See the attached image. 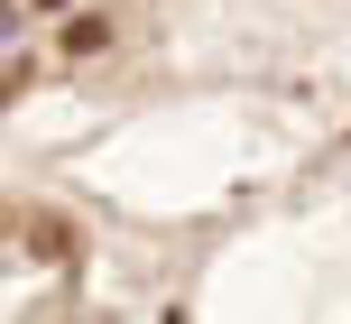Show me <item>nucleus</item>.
<instances>
[{"label":"nucleus","instance_id":"f257e3e1","mask_svg":"<svg viewBox=\"0 0 351 324\" xmlns=\"http://www.w3.org/2000/svg\"><path fill=\"white\" fill-rule=\"evenodd\" d=\"M10 37H19V10H10V0H0V47H10Z\"/></svg>","mask_w":351,"mask_h":324},{"label":"nucleus","instance_id":"f03ea898","mask_svg":"<svg viewBox=\"0 0 351 324\" xmlns=\"http://www.w3.org/2000/svg\"><path fill=\"white\" fill-rule=\"evenodd\" d=\"M37 10H56V0H37Z\"/></svg>","mask_w":351,"mask_h":324}]
</instances>
